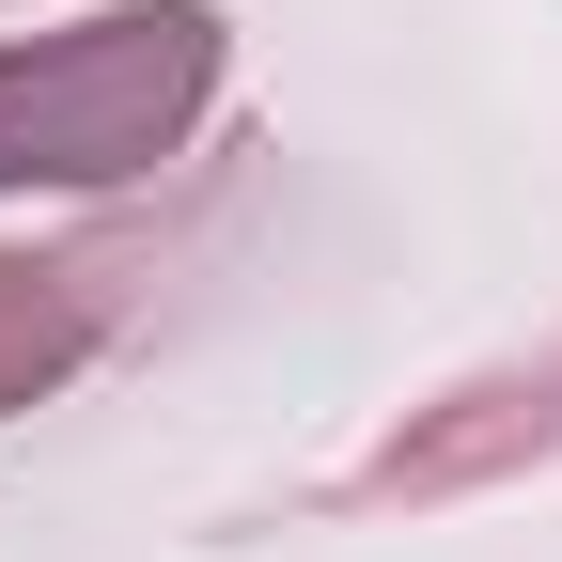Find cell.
I'll use <instances>...</instances> for the list:
<instances>
[{
	"label": "cell",
	"mask_w": 562,
	"mask_h": 562,
	"mask_svg": "<svg viewBox=\"0 0 562 562\" xmlns=\"http://www.w3.org/2000/svg\"><path fill=\"white\" fill-rule=\"evenodd\" d=\"M235 32L203 0H125V16L0 47V188H125L220 110Z\"/></svg>",
	"instance_id": "1"
},
{
	"label": "cell",
	"mask_w": 562,
	"mask_h": 562,
	"mask_svg": "<svg viewBox=\"0 0 562 562\" xmlns=\"http://www.w3.org/2000/svg\"><path fill=\"white\" fill-rule=\"evenodd\" d=\"M140 297V250L125 235H79V250H0V406H32L94 360Z\"/></svg>",
	"instance_id": "2"
}]
</instances>
